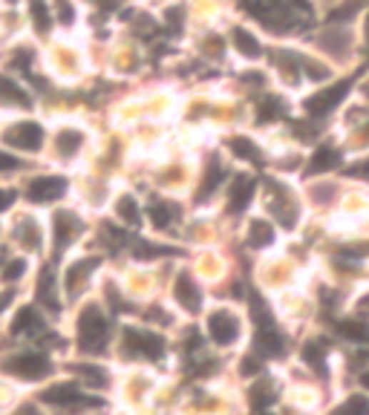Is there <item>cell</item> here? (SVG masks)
I'll return each mask as SVG.
<instances>
[{"label": "cell", "instance_id": "obj_1", "mask_svg": "<svg viewBox=\"0 0 369 415\" xmlns=\"http://www.w3.org/2000/svg\"><path fill=\"white\" fill-rule=\"evenodd\" d=\"M76 332H79V349L84 355H104L107 352L113 326H110V317L104 314L101 306H96V303L84 306L79 314Z\"/></svg>", "mask_w": 369, "mask_h": 415}, {"label": "cell", "instance_id": "obj_2", "mask_svg": "<svg viewBox=\"0 0 369 415\" xmlns=\"http://www.w3.org/2000/svg\"><path fill=\"white\" fill-rule=\"evenodd\" d=\"M121 355L127 361L141 364H156L168 355V343L159 332L144 329V326H124L121 332Z\"/></svg>", "mask_w": 369, "mask_h": 415}, {"label": "cell", "instance_id": "obj_3", "mask_svg": "<svg viewBox=\"0 0 369 415\" xmlns=\"http://www.w3.org/2000/svg\"><path fill=\"white\" fill-rule=\"evenodd\" d=\"M246 334L243 317L228 306H213L205 314V340H211L213 349H234Z\"/></svg>", "mask_w": 369, "mask_h": 415}, {"label": "cell", "instance_id": "obj_4", "mask_svg": "<svg viewBox=\"0 0 369 415\" xmlns=\"http://www.w3.org/2000/svg\"><path fill=\"white\" fill-rule=\"evenodd\" d=\"M268 214L277 220V225H283L285 231H291L298 225L300 217V202L294 196L291 188H285L283 182H268Z\"/></svg>", "mask_w": 369, "mask_h": 415}, {"label": "cell", "instance_id": "obj_5", "mask_svg": "<svg viewBox=\"0 0 369 415\" xmlns=\"http://www.w3.org/2000/svg\"><path fill=\"white\" fill-rule=\"evenodd\" d=\"M4 369L24 381H41L52 372V361L44 352H18L4 361Z\"/></svg>", "mask_w": 369, "mask_h": 415}, {"label": "cell", "instance_id": "obj_6", "mask_svg": "<svg viewBox=\"0 0 369 415\" xmlns=\"http://www.w3.org/2000/svg\"><path fill=\"white\" fill-rule=\"evenodd\" d=\"M41 401L52 404V406H69V409H79V406H98L101 401L87 395L81 386L76 384H52L41 392Z\"/></svg>", "mask_w": 369, "mask_h": 415}, {"label": "cell", "instance_id": "obj_7", "mask_svg": "<svg viewBox=\"0 0 369 415\" xmlns=\"http://www.w3.org/2000/svg\"><path fill=\"white\" fill-rule=\"evenodd\" d=\"M52 242H55V254L66 251L72 242H76L81 234H84V222L72 214V211H58L52 217Z\"/></svg>", "mask_w": 369, "mask_h": 415}, {"label": "cell", "instance_id": "obj_8", "mask_svg": "<svg viewBox=\"0 0 369 415\" xmlns=\"http://www.w3.org/2000/svg\"><path fill=\"white\" fill-rule=\"evenodd\" d=\"M173 300H176V306L185 314H199L205 309L202 289H199V283L193 280L191 274H179L176 277V283H173Z\"/></svg>", "mask_w": 369, "mask_h": 415}, {"label": "cell", "instance_id": "obj_9", "mask_svg": "<svg viewBox=\"0 0 369 415\" xmlns=\"http://www.w3.org/2000/svg\"><path fill=\"white\" fill-rule=\"evenodd\" d=\"M6 145L18 150H38L44 145V127L38 121H15L6 130Z\"/></svg>", "mask_w": 369, "mask_h": 415}, {"label": "cell", "instance_id": "obj_10", "mask_svg": "<svg viewBox=\"0 0 369 415\" xmlns=\"http://www.w3.org/2000/svg\"><path fill=\"white\" fill-rule=\"evenodd\" d=\"M254 193H257V182H254L248 173L234 176L231 185H228V211H231V214H243L246 208L251 205Z\"/></svg>", "mask_w": 369, "mask_h": 415}, {"label": "cell", "instance_id": "obj_11", "mask_svg": "<svg viewBox=\"0 0 369 415\" xmlns=\"http://www.w3.org/2000/svg\"><path fill=\"white\" fill-rule=\"evenodd\" d=\"M64 193H66V179L64 176H38L26 188L29 202H55Z\"/></svg>", "mask_w": 369, "mask_h": 415}, {"label": "cell", "instance_id": "obj_12", "mask_svg": "<svg viewBox=\"0 0 369 415\" xmlns=\"http://www.w3.org/2000/svg\"><path fill=\"white\" fill-rule=\"evenodd\" d=\"M346 84H338V87H332V90H320V93H315L312 98H306V113L309 116H323V113H332L340 101H343V96H346Z\"/></svg>", "mask_w": 369, "mask_h": 415}, {"label": "cell", "instance_id": "obj_13", "mask_svg": "<svg viewBox=\"0 0 369 415\" xmlns=\"http://www.w3.org/2000/svg\"><path fill=\"white\" fill-rule=\"evenodd\" d=\"M98 257H81V260H76L69 268H66V292L69 294H79V286H84L87 280H90V274L98 268Z\"/></svg>", "mask_w": 369, "mask_h": 415}, {"label": "cell", "instance_id": "obj_14", "mask_svg": "<svg viewBox=\"0 0 369 415\" xmlns=\"http://www.w3.org/2000/svg\"><path fill=\"white\" fill-rule=\"evenodd\" d=\"M0 107H15V110H29L32 107V98L26 96V90L6 78V76H0Z\"/></svg>", "mask_w": 369, "mask_h": 415}, {"label": "cell", "instance_id": "obj_15", "mask_svg": "<svg viewBox=\"0 0 369 415\" xmlns=\"http://www.w3.org/2000/svg\"><path fill=\"white\" fill-rule=\"evenodd\" d=\"M81 148H84V133L76 130V127H64V130L55 135V153H58L61 159H76Z\"/></svg>", "mask_w": 369, "mask_h": 415}, {"label": "cell", "instance_id": "obj_16", "mask_svg": "<svg viewBox=\"0 0 369 415\" xmlns=\"http://www.w3.org/2000/svg\"><path fill=\"white\" fill-rule=\"evenodd\" d=\"M277 242V228L271 225V222H266V220H251L248 222V248H254V251H266V248H271Z\"/></svg>", "mask_w": 369, "mask_h": 415}, {"label": "cell", "instance_id": "obj_17", "mask_svg": "<svg viewBox=\"0 0 369 415\" xmlns=\"http://www.w3.org/2000/svg\"><path fill=\"white\" fill-rule=\"evenodd\" d=\"M35 300H38L41 306H46L49 312H58V309H61V300H58V280L52 277V271H41L38 286H35Z\"/></svg>", "mask_w": 369, "mask_h": 415}, {"label": "cell", "instance_id": "obj_18", "mask_svg": "<svg viewBox=\"0 0 369 415\" xmlns=\"http://www.w3.org/2000/svg\"><path fill=\"white\" fill-rule=\"evenodd\" d=\"M231 41H234V49H237L243 58H248V61L263 55V43H260V38H257L254 32H248L246 26H234Z\"/></svg>", "mask_w": 369, "mask_h": 415}, {"label": "cell", "instance_id": "obj_19", "mask_svg": "<svg viewBox=\"0 0 369 415\" xmlns=\"http://www.w3.org/2000/svg\"><path fill=\"white\" fill-rule=\"evenodd\" d=\"M12 332L15 334H41L44 332V317L38 314V309L35 306H24L21 312H18V317H15V323H12Z\"/></svg>", "mask_w": 369, "mask_h": 415}, {"label": "cell", "instance_id": "obj_20", "mask_svg": "<svg viewBox=\"0 0 369 415\" xmlns=\"http://www.w3.org/2000/svg\"><path fill=\"white\" fill-rule=\"evenodd\" d=\"M329 415H369V392H349L338 406L329 409Z\"/></svg>", "mask_w": 369, "mask_h": 415}, {"label": "cell", "instance_id": "obj_21", "mask_svg": "<svg viewBox=\"0 0 369 415\" xmlns=\"http://www.w3.org/2000/svg\"><path fill=\"white\" fill-rule=\"evenodd\" d=\"M226 176H228V170H226V165H219V162H211L208 165V173H205V179H202V188H199V199H205V196H211L219 185L226 182Z\"/></svg>", "mask_w": 369, "mask_h": 415}, {"label": "cell", "instance_id": "obj_22", "mask_svg": "<svg viewBox=\"0 0 369 415\" xmlns=\"http://www.w3.org/2000/svg\"><path fill=\"white\" fill-rule=\"evenodd\" d=\"M79 372V378L87 384V386H93V389H104L107 384H110V375L101 369V367H93V364H79V367H72Z\"/></svg>", "mask_w": 369, "mask_h": 415}, {"label": "cell", "instance_id": "obj_23", "mask_svg": "<svg viewBox=\"0 0 369 415\" xmlns=\"http://www.w3.org/2000/svg\"><path fill=\"white\" fill-rule=\"evenodd\" d=\"M116 214H118V220H124L127 225H138V222H141L138 202H136L133 196H121V199L116 202Z\"/></svg>", "mask_w": 369, "mask_h": 415}, {"label": "cell", "instance_id": "obj_24", "mask_svg": "<svg viewBox=\"0 0 369 415\" xmlns=\"http://www.w3.org/2000/svg\"><path fill=\"white\" fill-rule=\"evenodd\" d=\"M338 162H340V156H338V150H335V148H320V150L312 156V165H309V170H312V173L332 170V168H338Z\"/></svg>", "mask_w": 369, "mask_h": 415}, {"label": "cell", "instance_id": "obj_25", "mask_svg": "<svg viewBox=\"0 0 369 415\" xmlns=\"http://www.w3.org/2000/svg\"><path fill=\"white\" fill-rule=\"evenodd\" d=\"M151 222H153L156 231H165V228L173 222L171 205H165V202H153V205H151Z\"/></svg>", "mask_w": 369, "mask_h": 415}, {"label": "cell", "instance_id": "obj_26", "mask_svg": "<svg viewBox=\"0 0 369 415\" xmlns=\"http://www.w3.org/2000/svg\"><path fill=\"white\" fill-rule=\"evenodd\" d=\"M228 148H231V153H234L237 159H251V156L257 153V148L248 142V138H243V135H240V138H234V142H231Z\"/></svg>", "mask_w": 369, "mask_h": 415}, {"label": "cell", "instance_id": "obj_27", "mask_svg": "<svg viewBox=\"0 0 369 415\" xmlns=\"http://www.w3.org/2000/svg\"><path fill=\"white\" fill-rule=\"evenodd\" d=\"M26 271V262L24 260H15V262H9L6 265V271H4V277H6V280H18V277Z\"/></svg>", "mask_w": 369, "mask_h": 415}, {"label": "cell", "instance_id": "obj_28", "mask_svg": "<svg viewBox=\"0 0 369 415\" xmlns=\"http://www.w3.org/2000/svg\"><path fill=\"white\" fill-rule=\"evenodd\" d=\"M18 168H21V162L15 156H9V153L0 150V170H18Z\"/></svg>", "mask_w": 369, "mask_h": 415}, {"label": "cell", "instance_id": "obj_29", "mask_svg": "<svg viewBox=\"0 0 369 415\" xmlns=\"http://www.w3.org/2000/svg\"><path fill=\"white\" fill-rule=\"evenodd\" d=\"M12 202H15V193H12V190H0V211L12 208Z\"/></svg>", "mask_w": 369, "mask_h": 415}, {"label": "cell", "instance_id": "obj_30", "mask_svg": "<svg viewBox=\"0 0 369 415\" xmlns=\"http://www.w3.org/2000/svg\"><path fill=\"white\" fill-rule=\"evenodd\" d=\"M9 303H12V292H4V294H0V314L9 309Z\"/></svg>", "mask_w": 369, "mask_h": 415}, {"label": "cell", "instance_id": "obj_31", "mask_svg": "<svg viewBox=\"0 0 369 415\" xmlns=\"http://www.w3.org/2000/svg\"><path fill=\"white\" fill-rule=\"evenodd\" d=\"M15 415H41V412H38L35 406H24V409H18Z\"/></svg>", "mask_w": 369, "mask_h": 415}, {"label": "cell", "instance_id": "obj_32", "mask_svg": "<svg viewBox=\"0 0 369 415\" xmlns=\"http://www.w3.org/2000/svg\"><path fill=\"white\" fill-rule=\"evenodd\" d=\"M366 46H369V21H366Z\"/></svg>", "mask_w": 369, "mask_h": 415}, {"label": "cell", "instance_id": "obj_33", "mask_svg": "<svg viewBox=\"0 0 369 415\" xmlns=\"http://www.w3.org/2000/svg\"><path fill=\"white\" fill-rule=\"evenodd\" d=\"M366 90H369V87H366Z\"/></svg>", "mask_w": 369, "mask_h": 415}]
</instances>
